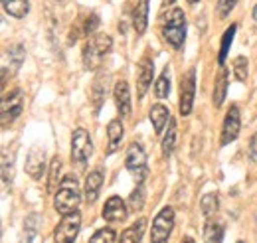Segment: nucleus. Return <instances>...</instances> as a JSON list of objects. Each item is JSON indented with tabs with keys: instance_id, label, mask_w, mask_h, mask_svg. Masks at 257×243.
<instances>
[{
	"instance_id": "31",
	"label": "nucleus",
	"mask_w": 257,
	"mask_h": 243,
	"mask_svg": "<svg viewBox=\"0 0 257 243\" xmlns=\"http://www.w3.org/2000/svg\"><path fill=\"white\" fill-rule=\"evenodd\" d=\"M89 243H119V239H117L115 229L103 227V229H99V231L93 233V237L89 239Z\"/></svg>"
},
{
	"instance_id": "8",
	"label": "nucleus",
	"mask_w": 257,
	"mask_h": 243,
	"mask_svg": "<svg viewBox=\"0 0 257 243\" xmlns=\"http://www.w3.org/2000/svg\"><path fill=\"white\" fill-rule=\"evenodd\" d=\"M79 229H81V215L77 212L67 213L62 217V221L54 231V243H75Z\"/></svg>"
},
{
	"instance_id": "37",
	"label": "nucleus",
	"mask_w": 257,
	"mask_h": 243,
	"mask_svg": "<svg viewBox=\"0 0 257 243\" xmlns=\"http://www.w3.org/2000/svg\"><path fill=\"white\" fill-rule=\"evenodd\" d=\"M180 243H196V241H194V239L190 237V235H186V237H184V239H182Z\"/></svg>"
},
{
	"instance_id": "14",
	"label": "nucleus",
	"mask_w": 257,
	"mask_h": 243,
	"mask_svg": "<svg viewBox=\"0 0 257 243\" xmlns=\"http://www.w3.org/2000/svg\"><path fill=\"white\" fill-rule=\"evenodd\" d=\"M113 97H115V105H117V111L121 117H131V111H133V105H131V91H128V83L127 81H117L115 83V89H113Z\"/></svg>"
},
{
	"instance_id": "25",
	"label": "nucleus",
	"mask_w": 257,
	"mask_h": 243,
	"mask_svg": "<svg viewBox=\"0 0 257 243\" xmlns=\"http://www.w3.org/2000/svg\"><path fill=\"white\" fill-rule=\"evenodd\" d=\"M145 200H147V192H145V186L143 182L137 184V188L131 192L128 196V212H141L145 208Z\"/></svg>"
},
{
	"instance_id": "17",
	"label": "nucleus",
	"mask_w": 257,
	"mask_h": 243,
	"mask_svg": "<svg viewBox=\"0 0 257 243\" xmlns=\"http://www.w3.org/2000/svg\"><path fill=\"white\" fill-rule=\"evenodd\" d=\"M149 24V0H139L133 10V28L137 36H143Z\"/></svg>"
},
{
	"instance_id": "21",
	"label": "nucleus",
	"mask_w": 257,
	"mask_h": 243,
	"mask_svg": "<svg viewBox=\"0 0 257 243\" xmlns=\"http://www.w3.org/2000/svg\"><path fill=\"white\" fill-rule=\"evenodd\" d=\"M227 77H229V71L222 67L216 77V83H214V105L216 107H222V103H224L225 93H227Z\"/></svg>"
},
{
	"instance_id": "15",
	"label": "nucleus",
	"mask_w": 257,
	"mask_h": 243,
	"mask_svg": "<svg viewBox=\"0 0 257 243\" xmlns=\"http://www.w3.org/2000/svg\"><path fill=\"white\" fill-rule=\"evenodd\" d=\"M103 180H105V174L99 168L87 174L85 186H83V196H85V202L87 204H95L97 202L99 192H101V186H103Z\"/></svg>"
},
{
	"instance_id": "2",
	"label": "nucleus",
	"mask_w": 257,
	"mask_h": 243,
	"mask_svg": "<svg viewBox=\"0 0 257 243\" xmlns=\"http://www.w3.org/2000/svg\"><path fill=\"white\" fill-rule=\"evenodd\" d=\"M79 202H81V190H79L77 178L73 174H67L58 186V192L54 198V208L58 213L67 215V213L77 212Z\"/></svg>"
},
{
	"instance_id": "12",
	"label": "nucleus",
	"mask_w": 257,
	"mask_h": 243,
	"mask_svg": "<svg viewBox=\"0 0 257 243\" xmlns=\"http://www.w3.org/2000/svg\"><path fill=\"white\" fill-rule=\"evenodd\" d=\"M128 215V206L119 198V196H111L105 206H103V219L117 223V221H125V217Z\"/></svg>"
},
{
	"instance_id": "10",
	"label": "nucleus",
	"mask_w": 257,
	"mask_h": 243,
	"mask_svg": "<svg viewBox=\"0 0 257 243\" xmlns=\"http://www.w3.org/2000/svg\"><path fill=\"white\" fill-rule=\"evenodd\" d=\"M239 129H241V117H239V107L237 105H231L225 113L224 127H222V137H220V145L225 147L229 143H233L239 135Z\"/></svg>"
},
{
	"instance_id": "22",
	"label": "nucleus",
	"mask_w": 257,
	"mask_h": 243,
	"mask_svg": "<svg viewBox=\"0 0 257 243\" xmlns=\"http://www.w3.org/2000/svg\"><path fill=\"white\" fill-rule=\"evenodd\" d=\"M2 6L14 18H24L30 12V0H2Z\"/></svg>"
},
{
	"instance_id": "35",
	"label": "nucleus",
	"mask_w": 257,
	"mask_h": 243,
	"mask_svg": "<svg viewBox=\"0 0 257 243\" xmlns=\"http://www.w3.org/2000/svg\"><path fill=\"white\" fill-rule=\"evenodd\" d=\"M237 2L239 0H220L218 2V14H220V18H227V14L235 8Z\"/></svg>"
},
{
	"instance_id": "9",
	"label": "nucleus",
	"mask_w": 257,
	"mask_h": 243,
	"mask_svg": "<svg viewBox=\"0 0 257 243\" xmlns=\"http://www.w3.org/2000/svg\"><path fill=\"white\" fill-rule=\"evenodd\" d=\"M194 95H196V69L190 67L180 81V115L188 117L194 107Z\"/></svg>"
},
{
	"instance_id": "7",
	"label": "nucleus",
	"mask_w": 257,
	"mask_h": 243,
	"mask_svg": "<svg viewBox=\"0 0 257 243\" xmlns=\"http://www.w3.org/2000/svg\"><path fill=\"white\" fill-rule=\"evenodd\" d=\"M174 227V210L170 206L162 208L157 213L155 221H153V229H151V241L153 243H168L170 233Z\"/></svg>"
},
{
	"instance_id": "23",
	"label": "nucleus",
	"mask_w": 257,
	"mask_h": 243,
	"mask_svg": "<svg viewBox=\"0 0 257 243\" xmlns=\"http://www.w3.org/2000/svg\"><path fill=\"white\" fill-rule=\"evenodd\" d=\"M176 141H178L176 121H174V119H170L168 131H166V135H164V139H162V154H164V158H168V156L174 152V149H176Z\"/></svg>"
},
{
	"instance_id": "18",
	"label": "nucleus",
	"mask_w": 257,
	"mask_h": 243,
	"mask_svg": "<svg viewBox=\"0 0 257 243\" xmlns=\"http://www.w3.org/2000/svg\"><path fill=\"white\" fill-rule=\"evenodd\" d=\"M123 135H125V127L121 119H113L107 125V137H109V147H107V154H113L121 147V141H123Z\"/></svg>"
},
{
	"instance_id": "40",
	"label": "nucleus",
	"mask_w": 257,
	"mask_h": 243,
	"mask_svg": "<svg viewBox=\"0 0 257 243\" xmlns=\"http://www.w3.org/2000/svg\"><path fill=\"white\" fill-rule=\"evenodd\" d=\"M188 2H190V4H198V2H200V0H188Z\"/></svg>"
},
{
	"instance_id": "19",
	"label": "nucleus",
	"mask_w": 257,
	"mask_h": 243,
	"mask_svg": "<svg viewBox=\"0 0 257 243\" xmlns=\"http://www.w3.org/2000/svg\"><path fill=\"white\" fill-rule=\"evenodd\" d=\"M149 117H151V123H153L157 135H161L162 131H164V127H166V123H170V113H168V109L164 105H161V103L151 107Z\"/></svg>"
},
{
	"instance_id": "33",
	"label": "nucleus",
	"mask_w": 257,
	"mask_h": 243,
	"mask_svg": "<svg viewBox=\"0 0 257 243\" xmlns=\"http://www.w3.org/2000/svg\"><path fill=\"white\" fill-rule=\"evenodd\" d=\"M8 56H10V61H12L14 69H18V67L22 65L24 58H26V50H24L20 44H16V46H10V50H8Z\"/></svg>"
},
{
	"instance_id": "26",
	"label": "nucleus",
	"mask_w": 257,
	"mask_h": 243,
	"mask_svg": "<svg viewBox=\"0 0 257 243\" xmlns=\"http://www.w3.org/2000/svg\"><path fill=\"white\" fill-rule=\"evenodd\" d=\"M224 239V225L220 221H208L204 227V241L206 243H222Z\"/></svg>"
},
{
	"instance_id": "28",
	"label": "nucleus",
	"mask_w": 257,
	"mask_h": 243,
	"mask_svg": "<svg viewBox=\"0 0 257 243\" xmlns=\"http://www.w3.org/2000/svg\"><path fill=\"white\" fill-rule=\"evenodd\" d=\"M155 95L159 99H166L170 95V69H168V65L162 69L161 77L155 83Z\"/></svg>"
},
{
	"instance_id": "30",
	"label": "nucleus",
	"mask_w": 257,
	"mask_h": 243,
	"mask_svg": "<svg viewBox=\"0 0 257 243\" xmlns=\"http://www.w3.org/2000/svg\"><path fill=\"white\" fill-rule=\"evenodd\" d=\"M60 168H62V160H60V156H54L52 162H50L48 192H56V188H58V178H60Z\"/></svg>"
},
{
	"instance_id": "41",
	"label": "nucleus",
	"mask_w": 257,
	"mask_h": 243,
	"mask_svg": "<svg viewBox=\"0 0 257 243\" xmlns=\"http://www.w3.org/2000/svg\"><path fill=\"white\" fill-rule=\"evenodd\" d=\"M237 243H245V241H237Z\"/></svg>"
},
{
	"instance_id": "11",
	"label": "nucleus",
	"mask_w": 257,
	"mask_h": 243,
	"mask_svg": "<svg viewBox=\"0 0 257 243\" xmlns=\"http://www.w3.org/2000/svg\"><path fill=\"white\" fill-rule=\"evenodd\" d=\"M153 77H155V65L149 56H145L143 60L139 61V67H137V93H139V99L145 97V93L149 91L151 83H153Z\"/></svg>"
},
{
	"instance_id": "13",
	"label": "nucleus",
	"mask_w": 257,
	"mask_h": 243,
	"mask_svg": "<svg viewBox=\"0 0 257 243\" xmlns=\"http://www.w3.org/2000/svg\"><path fill=\"white\" fill-rule=\"evenodd\" d=\"M46 170V151L42 147H32L26 158V172L32 180H40Z\"/></svg>"
},
{
	"instance_id": "5",
	"label": "nucleus",
	"mask_w": 257,
	"mask_h": 243,
	"mask_svg": "<svg viewBox=\"0 0 257 243\" xmlns=\"http://www.w3.org/2000/svg\"><path fill=\"white\" fill-rule=\"evenodd\" d=\"M24 109V95L22 89H12L10 93H4L2 97V107H0V121L6 129L10 123H14Z\"/></svg>"
},
{
	"instance_id": "32",
	"label": "nucleus",
	"mask_w": 257,
	"mask_h": 243,
	"mask_svg": "<svg viewBox=\"0 0 257 243\" xmlns=\"http://www.w3.org/2000/svg\"><path fill=\"white\" fill-rule=\"evenodd\" d=\"M233 75H235V79L241 81V83L247 79V60H245L243 56L235 58V61H233Z\"/></svg>"
},
{
	"instance_id": "1",
	"label": "nucleus",
	"mask_w": 257,
	"mask_h": 243,
	"mask_svg": "<svg viewBox=\"0 0 257 243\" xmlns=\"http://www.w3.org/2000/svg\"><path fill=\"white\" fill-rule=\"evenodd\" d=\"M113 48V40L109 34L105 32H97L93 36H89L83 44V50H81V56H83V65L85 69L89 71H95L101 67V63L105 61V58L109 56Z\"/></svg>"
},
{
	"instance_id": "36",
	"label": "nucleus",
	"mask_w": 257,
	"mask_h": 243,
	"mask_svg": "<svg viewBox=\"0 0 257 243\" xmlns=\"http://www.w3.org/2000/svg\"><path fill=\"white\" fill-rule=\"evenodd\" d=\"M247 154H249V160H251V162H257V135H253L251 141H249Z\"/></svg>"
},
{
	"instance_id": "4",
	"label": "nucleus",
	"mask_w": 257,
	"mask_h": 243,
	"mask_svg": "<svg viewBox=\"0 0 257 243\" xmlns=\"http://www.w3.org/2000/svg\"><path fill=\"white\" fill-rule=\"evenodd\" d=\"M91 152H93V143H91L89 133L83 127L75 129L71 135V160L83 168L87 160L91 158Z\"/></svg>"
},
{
	"instance_id": "29",
	"label": "nucleus",
	"mask_w": 257,
	"mask_h": 243,
	"mask_svg": "<svg viewBox=\"0 0 257 243\" xmlns=\"http://www.w3.org/2000/svg\"><path fill=\"white\" fill-rule=\"evenodd\" d=\"M235 24H231L227 30L224 32V38H222V44H220V56H218V63H220V67H224L225 63V58H227V52H229V46H231V42H233V36H235Z\"/></svg>"
},
{
	"instance_id": "6",
	"label": "nucleus",
	"mask_w": 257,
	"mask_h": 243,
	"mask_svg": "<svg viewBox=\"0 0 257 243\" xmlns=\"http://www.w3.org/2000/svg\"><path fill=\"white\" fill-rule=\"evenodd\" d=\"M125 166L127 170L135 176L137 184L145 182L149 168H147V152L139 143H131L127 149V158H125Z\"/></svg>"
},
{
	"instance_id": "39",
	"label": "nucleus",
	"mask_w": 257,
	"mask_h": 243,
	"mask_svg": "<svg viewBox=\"0 0 257 243\" xmlns=\"http://www.w3.org/2000/svg\"><path fill=\"white\" fill-rule=\"evenodd\" d=\"M253 20H255V22H257V6H255V8H253Z\"/></svg>"
},
{
	"instance_id": "20",
	"label": "nucleus",
	"mask_w": 257,
	"mask_h": 243,
	"mask_svg": "<svg viewBox=\"0 0 257 243\" xmlns=\"http://www.w3.org/2000/svg\"><path fill=\"white\" fill-rule=\"evenodd\" d=\"M147 229V219H137L131 227H127L121 237H119V243H141V237Z\"/></svg>"
},
{
	"instance_id": "24",
	"label": "nucleus",
	"mask_w": 257,
	"mask_h": 243,
	"mask_svg": "<svg viewBox=\"0 0 257 243\" xmlns=\"http://www.w3.org/2000/svg\"><path fill=\"white\" fill-rule=\"evenodd\" d=\"M38 227H40V215L32 213L26 217L24 221V229H22V235H20V243H32L36 233H38Z\"/></svg>"
},
{
	"instance_id": "27",
	"label": "nucleus",
	"mask_w": 257,
	"mask_h": 243,
	"mask_svg": "<svg viewBox=\"0 0 257 243\" xmlns=\"http://www.w3.org/2000/svg\"><path fill=\"white\" fill-rule=\"evenodd\" d=\"M218 206H220V198H218V194H214V192L204 194L202 200H200V210H202V213H204L208 219L216 215Z\"/></svg>"
},
{
	"instance_id": "3",
	"label": "nucleus",
	"mask_w": 257,
	"mask_h": 243,
	"mask_svg": "<svg viewBox=\"0 0 257 243\" xmlns=\"http://www.w3.org/2000/svg\"><path fill=\"white\" fill-rule=\"evenodd\" d=\"M162 36L174 50H182L184 40H186V18H184V12L180 8H172L164 16Z\"/></svg>"
},
{
	"instance_id": "34",
	"label": "nucleus",
	"mask_w": 257,
	"mask_h": 243,
	"mask_svg": "<svg viewBox=\"0 0 257 243\" xmlns=\"http://www.w3.org/2000/svg\"><path fill=\"white\" fill-rule=\"evenodd\" d=\"M12 178H14V170H12V164L8 166V154L4 152L2 154V182H4V188H8V184H12Z\"/></svg>"
},
{
	"instance_id": "16",
	"label": "nucleus",
	"mask_w": 257,
	"mask_h": 243,
	"mask_svg": "<svg viewBox=\"0 0 257 243\" xmlns=\"http://www.w3.org/2000/svg\"><path fill=\"white\" fill-rule=\"evenodd\" d=\"M107 87H109V73H99L91 85V103H93V109L95 113L101 111L103 103H105V97H107Z\"/></svg>"
},
{
	"instance_id": "38",
	"label": "nucleus",
	"mask_w": 257,
	"mask_h": 243,
	"mask_svg": "<svg viewBox=\"0 0 257 243\" xmlns=\"http://www.w3.org/2000/svg\"><path fill=\"white\" fill-rule=\"evenodd\" d=\"M176 0H164V6H168V4H174Z\"/></svg>"
}]
</instances>
